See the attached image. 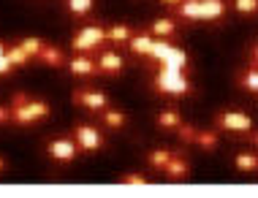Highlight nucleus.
Masks as SVG:
<instances>
[{
  "mask_svg": "<svg viewBox=\"0 0 258 198\" xmlns=\"http://www.w3.org/2000/svg\"><path fill=\"white\" fill-rule=\"evenodd\" d=\"M177 14L182 19H220L226 14L223 0H182L177 6Z\"/></svg>",
  "mask_w": 258,
  "mask_h": 198,
  "instance_id": "nucleus-1",
  "label": "nucleus"
},
{
  "mask_svg": "<svg viewBox=\"0 0 258 198\" xmlns=\"http://www.w3.org/2000/svg\"><path fill=\"white\" fill-rule=\"evenodd\" d=\"M155 87L160 90V93H166V95H177L179 98V95H185L187 90H190V82L185 79V74H179L177 65H166L158 74Z\"/></svg>",
  "mask_w": 258,
  "mask_h": 198,
  "instance_id": "nucleus-2",
  "label": "nucleus"
},
{
  "mask_svg": "<svg viewBox=\"0 0 258 198\" xmlns=\"http://www.w3.org/2000/svg\"><path fill=\"white\" fill-rule=\"evenodd\" d=\"M109 38V30L106 27H98V25H90V27H82L74 38V52H90V49L101 46L103 41Z\"/></svg>",
  "mask_w": 258,
  "mask_h": 198,
  "instance_id": "nucleus-3",
  "label": "nucleus"
},
{
  "mask_svg": "<svg viewBox=\"0 0 258 198\" xmlns=\"http://www.w3.org/2000/svg\"><path fill=\"white\" fill-rule=\"evenodd\" d=\"M74 139H76V144H79L85 152H95V150H101V147H103V136L93 128V125H76V128H74Z\"/></svg>",
  "mask_w": 258,
  "mask_h": 198,
  "instance_id": "nucleus-4",
  "label": "nucleus"
},
{
  "mask_svg": "<svg viewBox=\"0 0 258 198\" xmlns=\"http://www.w3.org/2000/svg\"><path fill=\"white\" fill-rule=\"evenodd\" d=\"M76 147L71 139H52L49 141V155L52 160H57V163H71V160H76Z\"/></svg>",
  "mask_w": 258,
  "mask_h": 198,
  "instance_id": "nucleus-5",
  "label": "nucleus"
},
{
  "mask_svg": "<svg viewBox=\"0 0 258 198\" xmlns=\"http://www.w3.org/2000/svg\"><path fill=\"white\" fill-rule=\"evenodd\" d=\"M74 103L76 106H87V109H106V106H109V95L98 93V90H76V93H74Z\"/></svg>",
  "mask_w": 258,
  "mask_h": 198,
  "instance_id": "nucleus-6",
  "label": "nucleus"
},
{
  "mask_svg": "<svg viewBox=\"0 0 258 198\" xmlns=\"http://www.w3.org/2000/svg\"><path fill=\"white\" fill-rule=\"evenodd\" d=\"M218 125L226 130H250L253 119L242 111H223V114H218Z\"/></svg>",
  "mask_w": 258,
  "mask_h": 198,
  "instance_id": "nucleus-7",
  "label": "nucleus"
},
{
  "mask_svg": "<svg viewBox=\"0 0 258 198\" xmlns=\"http://www.w3.org/2000/svg\"><path fill=\"white\" fill-rule=\"evenodd\" d=\"M163 174L169 176L171 182H182V179H187V174H190V166H187L185 158H179V155H171V160L166 163Z\"/></svg>",
  "mask_w": 258,
  "mask_h": 198,
  "instance_id": "nucleus-8",
  "label": "nucleus"
},
{
  "mask_svg": "<svg viewBox=\"0 0 258 198\" xmlns=\"http://www.w3.org/2000/svg\"><path fill=\"white\" fill-rule=\"evenodd\" d=\"M101 71L103 74H109V76H117V74H122V68H125V60H122V54H117V52H103L101 54Z\"/></svg>",
  "mask_w": 258,
  "mask_h": 198,
  "instance_id": "nucleus-9",
  "label": "nucleus"
},
{
  "mask_svg": "<svg viewBox=\"0 0 258 198\" xmlns=\"http://www.w3.org/2000/svg\"><path fill=\"white\" fill-rule=\"evenodd\" d=\"M68 68H71L74 76H95V62L87 60L85 54H76V57L68 62Z\"/></svg>",
  "mask_w": 258,
  "mask_h": 198,
  "instance_id": "nucleus-10",
  "label": "nucleus"
},
{
  "mask_svg": "<svg viewBox=\"0 0 258 198\" xmlns=\"http://www.w3.org/2000/svg\"><path fill=\"white\" fill-rule=\"evenodd\" d=\"M38 57L44 60L46 65L57 68V65H62V60H66V54H62V49H57V46H44V49H41V54H38Z\"/></svg>",
  "mask_w": 258,
  "mask_h": 198,
  "instance_id": "nucleus-11",
  "label": "nucleus"
},
{
  "mask_svg": "<svg viewBox=\"0 0 258 198\" xmlns=\"http://www.w3.org/2000/svg\"><path fill=\"white\" fill-rule=\"evenodd\" d=\"M11 122H17V125H30V122H36V117L30 114L27 103H22V106H11Z\"/></svg>",
  "mask_w": 258,
  "mask_h": 198,
  "instance_id": "nucleus-12",
  "label": "nucleus"
},
{
  "mask_svg": "<svg viewBox=\"0 0 258 198\" xmlns=\"http://www.w3.org/2000/svg\"><path fill=\"white\" fill-rule=\"evenodd\" d=\"M101 119L106 122V128H122V125L128 122V117H125L122 111H117V109H109V106L103 109V117H101Z\"/></svg>",
  "mask_w": 258,
  "mask_h": 198,
  "instance_id": "nucleus-13",
  "label": "nucleus"
},
{
  "mask_svg": "<svg viewBox=\"0 0 258 198\" xmlns=\"http://www.w3.org/2000/svg\"><path fill=\"white\" fill-rule=\"evenodd\" d=\"M152 46H155V41H152L150 35H134V38H131V49H134L136 54H152Z\"/></svg>",
  "mask_w": 258,
  "mask_h": 198,
  "instance_id": "nucleus-14",
  "label": "nucleus"
},
{
  "mask_svg": "<svg viewBox=\"0 0 258 198\" xmlns=\"http://www.w3.org/2000/svg\"><path fill=\"white\" fill-rule=\"evenodd\" d=\"M234 166L239 168V171H258V158L250 152H239L234 158Z\"/></svg>",
  "mask_w": 258,
  "mask_h": 198,
  "instance_id": "nucleus-15",
  "label": "nucleus"
},
{
  "mask_svg": "<svg viewBox=\"0 0 258 198\" xmlns=\"http://www.w3.org/2000/svg\"><path fill=\"white\" fill-rule=\"evenodd\" d=\"M6 60L11 62V65H27V60H30V54L22 49V44H17V46H11V49H6Z\"/></svg>",
  "mask_w": 258,
  "mask_h": 198,
  "instance_id": "nucleus-16",
  "label": "nucleus"
},
{
  "mask_svg": "<svg viewBox=\"0 0 258 198\" xmlns=\"http://www.w3.org/2000/svg\"><path fill=\"white\" fill-rule=\"evenodd\" d=\"M150 30L155 35H160V38H171V35L177 33V25H174L171 19H158V22H152Z\"/></svg>",
  "mask_w": 258,
  "mask_h": 198,
  "instance_id": "nucleus-17",
  "label": "nucleus"
},
{
  "mask_svg": "<svg viewBox=\"0 0 258 198\" xmlns=\"http://www.w3.org/2000/svg\"><path fill=\"white\" fill-rule=\"evenodd\" d=\"M147 160H150L152 168H160V171H163L166 163L171 160V152H169V150H152V152L147 155Z\"/></svg>",
  "mask_w": 258,
  "mask_h": 198,
  "instance_id": "nucleus-18",
  "label": "nucleus"
},
{
  "mask_svg": "<svg viewBox=\"0 0 258 198\" xmlns=\"http://www.w3.org/2000/svg\"><path fill=\"white\" fill-rule=\"evenodd\" d=\"M196 144L201 147V150H215V147H218V133H212V130H199V133H196Z\"/></svg>",
  "mask_w": 258,
  "mask_h": 198,
  "instance_id": "nucleus-19",
  "label": "nucleus"
},
{
  "mask_svg": "<svg viewBox=\"0 0 258 198\" xmlns=\"http://www.w3.org/2000/svg\"><path fill=\"white\" fill-rule=\"evenodd\" d=\"M158 125L160 128H179V125H182V117H179L177 111H160Z\"/></svg>",
  "mask_w": 258,
  "mask_h": 198,
  "instance_id": "nucleus-20",
  "label": "nucleus"
},
{
  "mask_svg": "<svg viewBox=\"0 0 258 198\" xmlns=\"http://www.w3.org/2000/svg\"><path fill=\"white\" fill-rule=\"evenodd\" d=\"M27 109H30V114L36 119H46V117H49V111H52L46 101H27Z\"/></svg>",
  "mask_w": 258,
  "mask_h": 198,
  "instance_id": "nucleus-21",
  "label": "nucleus"
},
{
  "mask_svg": "<svg viewBox=\"0 0 258 198\" xmlns=\"http://www.w3.org/2000/svg\"><path fill=\"white\" fill-rule=\"evenodd\" d=\"M68 9L76 17H85V14L93 11V0H68Z\"/></svg>",
  "mask_w": 258,
  "mask_h": 198,
  "instance_id": "nucleus-22",
  "label": "nucleus"
},
{
  "mask_svg": "<svg viewBox=\"0 0 258 198\" xmlns=\"http://www.w3.org/2000/svg\"><path fill=\"white\" fill-rule=\"evenodd\" d=\"M44 46H46V44H44L41 38H25V41H22V49H25L27 54H30V57H38Z\"/></svg>",
  "mask_w": 258,
  "mask_h": 198,
  "instance_id": "nucleus-23",
  "label": "nucleus"
},
{
  "mask_svg": "<svg viewBox=\"0 0 258 198\" xmlns=\"http://www.w3.org/2000/svg\"><path fill=\"white\" fill-rule=\"evenodd\" d=\"M109 38L111 41H128L131 38V27L128 25H111L109 27Z\"/></svg>",
  "mask_w": 258,
  "mask_h": 198,
  "instance_id": "nucleus-24",
  "label": "nucleus"
},
{
  "mask_svg": "<svg viewBox=\"0 0 258 198\" xmlns=\"http://www.w3.org/2000/svg\"><path fill=\"white\" fill-rule=\"evenodd\" d=\"M234 9L239 14H258V0H234Z\"/></svg>",
  "mask_w": 258,
  "mask_h": 198,
  "instance_id": "nucleus-25",
  "label": "nucleus"
},
{
  "mask_svg": "<svg viewBox=\"0 0 258 198\" xmlns=\"http://www.w3.org/2000/svg\"><path fill=\"white\" fill-rule=\"evenodd\" d=\"M242 84H245L250 93H258V71H245L242 74Z\"/></svg>",
  "mask_w": 258,
  "mask_h": 198,
  "instance_id": "nucleus-26",
  "label": "nucleus"
},
{
  "mask_svg": "<svg viewBox=\"0 0 258 198\" xmlns=\"http://www.w3.org/2000/svg\"><path fill=\"white\" fill-rule=\"evenodd\" d=\"M196 133H199V130L193 128V125H185V122L177 128V136L182 139V141H196Z\"/></svg>",
  "mask_w": 258,
  "mask_h": 198,
  "instance_id": "nucleus-27",
  "label": "nucleus"
},
{
  "mask_svg": "<svg viewBox=\"0 0 258 198\" xmlns=\"http://www.w3.org/2000/svg\"><path fill=\"white\" fill-rule=\"evenodd\" d=\"M120 182H125V185H147V176H142V174H122L120 176Z\"/></svg>",
  "mask_w": 258,
  "mask_h": 198,
  "instance_id": "nucleus-28",
  "label": "nucleus"
},
{
  "mask_svg": "<svg viewBox=\"0 0 258 198\" xmlns=\"http://www.w3.org/2000/svg\"><path fill=\"white\" fill-rule=\"evenodd\" d=\"M11 68H14V65H11L9 60H6V54H0V76H9Z\"/></svg>",
  "mask_w": 258,
  "mask_h": 198,
  "instance_id": "nucleus-29",
  "label": "nucleus"
},
{
  "mask_svg": "<svg viewBox=\"0 0 258 198\" xmlns=\"http://www.w3.org/2000/svg\"><path fill=\"white\" fill-rule=\"evenodd\" d=\"M27 101H30V98H27L25 93H17V95L11 98V106H22V103H27Z\"/></svg>",
  "mask_w": 258,
  "mask_h": 198,
  "instance_id": "nucleus-30",
  "label": "nucleus"
},
{
  "mask_svg": "<svg viewBox=\"0 0 258 198\" xmlns=\"http://www.w3.org/2000/svg\"><path fill=\"white\" fill-rule=\"evenodd\" d=\"M11 119V109H6V106H0V125H6Z\"/></svg>",
  "mask_w": 258,
  "mask_h": 198,
  "instance_id": "nucleus-31",
  "label": "nucleus"
},
{
  "mask_svg": "<svg viewBox=\"0 0 258 198\" xmlns=\"http://www.w3.org/2000/svg\"><path fill=\"white\" fill-rule=\"evenodd\" d=\"M160 3H169V6H179L182 0H160Z\"/></svg>",
  "mask_w": 258,
  "mask_h": 198,
  "instance_id": "nucleus-32",
  "label": "nucleus"
},
{
  "mask_svg": "<svg viewBox=\"0 0 258 198\" xmlns=\"http://www.w3.org/2000/svg\"><path fill=\"white\" fill-rule=\"evenodd\" d=\"M3 168H6V160H3V158H0V171H3Z\"/></svg>",
  "mask_w": 258,
  "mask_h": 198,
  "instance_id": "nucleus-33",
  "label": "nucleus"
},
{
  "mask_svg": "<svg viewBox=\"0 0 258 198\" xmlns=\"http://www.w3.org/2000/svg\"><path fill=\"white\" fill-rule=\"evenodd\" d=\"M253 141H255V147H258V133H253Z\"/></svg>",
  "mask_w": 258,
  "mask_h": 198,
  "instance_id": "nucleus-34",
  "label": "nucleus"
},
{
  "mask_svg": "<svg viewBox=\"0 0 258 198\" xmlns=\"http://www.w3.org/2000/svg\"><path fill=\"white\" fill-rule=\"evenodd\" d=\"M255 54H258V49H255Z\"/></svg>",
  "mask_w": 258,
  "mask_h": 198,
  "instance_id": "nucleus-35",
  "label": "nucleus"
}]
</instances>
